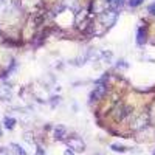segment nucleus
Listing matches in <instances>:
<instances>
[{"mask_svg": "<svg viewBox=\"0 0 155 155\" xmlns=\"http://www.w3.org/2000/svg\"><path fill=\"white\" fill-rule=\"evenodd\" d=\"M112 149H113L115 152H124V150H126L124 146H118V144H112Z\"/></svg>", "mask_w": 155, "mask_h": 155, "instance_id": "10", "label": "nucleus"}, {"mask_svg": "<svg viewBox=\"0 0 155 155\" xmlns=\"http://www.w3.org/2000/svg\"><path fill=\"white\" fill-rule=\"evenodd\" d=\"M101 22L106 25V27H110L116 22V11L115 9H109V11H104L101 14Z\"/></svg>", "mask_w": 155, "mask_h": 155, "instance_id": "1", "label": "nucleus"}, {"mask_svg": "<svg viewBox=\"0 0 155 155\" xmlns=\"http://www.w3.org/2000/svg\"><path fill=\"white\" fill-rule=\"evenodd\" d=\"M106 90H107V88H106V85L99 81V82L96 84L95 90L92 92V95H90V99H92V101H96V99L102 98V96H104V93H106Z\"/></svg>", "mask_w": 155, "mask_h": 155, "instance_id": "2", "label": "nucleus"}, {"mask_svg": "<svg viewBox=\"0 0 155 155\" xmlns=\"http://www.w3.org/2000/svg\"><path fill=\"white\" fill-rule=\"evenodd\" d=\"M153 155H155V152H153Z\"/></svg>", "mask_w": 155, "mask_h": 155, "instance_id": "16", "label": "nucleus"}, {"mask_svg": "<svg viewBox=\"0 0 155 155\" xmlns=\"http://www.w3.org/2000/svg\"><path fill=\"white\" fill-rule=\"evenodd\" d=\"M146 42V30L144 28H140L138 34H137V44L138 45H143Z\"/></svg>", "mask_w": 155, "mask_h": 155, "instance_id": "6", "label": "nucleus"}, {"mask_svg": "<svg viewBox=\"0 0 155 155\" xmlns=\"http://www.w3.org/2000/svg\"><path fill=\"white\" fill-rule=\"evenodd\" d=\"M12 96V92L8 85H0V99L2 101H9Z\"/></svg>", "mask_w": 155, "mask_h": 155, "instance_id": "4", "label": "nucleus"}, {"mask_svg": "<svg viewBox=\"0 0 155 155\" xmlns=\"http://www.w3.org/2000/svg\"><path fill=\"white\" fill-rule=\"evenodd\" d=\"M0 137H2V129H0Z\"/></svg>", "mask_w": 155, "mask_h": 155, "instance_id": "15", "label": "nucleus"}, {"mask_svg": "<svg viewBox=\"0 0 155 155\" xmlns=\"http://www.w3.org/2000/svg\"><path fill=\"white\" fill-rule=\"evenodd\" d=\"M3 123H5V127H6V129H12V127H14V124H16V120H14V118H9V116H6Z\"/></svg>", "mask_w": 155, "mask_h": 155, "instance_id": "8", "label": "nucleus"}, {"mask_svg": "<svg viewBox=\"0 0 155 155\" xmlns=\"http://www.w3.org/2000/svg\"><path fill=\"white\" fill-rule=\"evenodd\" d=\"M11 147H12V150H14V153H17V155H27V152H25L19 144H11Z\"/></svg>", "mask_w": 155, "mask_h": 155, "instance_id": "9", "label": "nucleus"}, {"mask_svg": "<svg viewBox=\"0 0 155 155\" xmlns=\"http://www.w3.org/2000/svg\"><path fill=\"white\" fill-rule=\"evenodd\" d=\"M149 12H150V14H153V16H155V3H152V5L149 6Z\"/></svg>", "mask_w": 155, "mask_h": 155, "instance_id": "12", "label": "nucleus"}, {"mask_svg": "<svg viewBox=\"0 0 155 155\" xmlns=\"http://www.w3.org/2000/svg\"><path fill=\"white\" fill-rule=\"evenodd\" d=\"M36 155H44V150H42L41 147H39V149H37V152H36Z\"/></svg>", "mask_w": 155, "mask_h": 155, "instance_id": "13", "label": "nucleus"}, {"mask_svg": "<svg viewBox=\"0 0 155 155\" xmlns=\"http://www.w3.org/2000/svg\"><path fill=\"white\" fill-rule=\"evenodd\" d=\"M65 137H67V129L64 127V126L56 127V130H54V138H56V140H64Z\"/></svg>", "mask_w": 155, "mask_h": 155, "instance_id": "5", "label": "nucleus"}, {"mask_svg": "<svg viewBox=\"0 0 155 155\" xmlns=\"http://www.w3.org/2000/svg\"><path fill=\"white\" fill-rule=\"evenodd\" d=\"M65 155H73V152L71 150H65Z\"/></svg>", "mask_w": 155, "mask_h": 155, "instance_id": "14", "label": "nucleus"}, {"mask_svg": "<svg viewBox=\"0 0 155 155\" xmlns=\"http://www.w3.org/2000/svg\"><path fill=\"white\" fill-rule=\"evenodd\" d=\"M68 147L73 149L74 152H82V150L85 149V144H84L82 140L73 137V138H70V141H68Z\"/></svg>", "mask_w": 155, "mask_h": 155, "instance_id": "3", "label": "nucleus"}, {"mask_svg": "<svg viewBox=\"0 0 155 155\" xmlns=\"http://www.w3.org/2000/svg\"><path fill=\"white\" fill-rule=\"evenodd\" d=\"M143 3V0H130V6H138Z\"/></svg>", "mask_w": 155, "mask_h": 155, "instance_id": "11", "label": "nucleus"}, {"mask_svg": "<svg viewBox=\"0 0 155 155\" xmlns=\"http://www.w3.org/2000/svg\"><path fill=\"white\" fill-rule=\"evenodd\" d=\"M123 3H124V0H107L109 8H110V9H115V11L118 9V8H121Z\"/></svg>", "mask_w": 155, "mask_h": 155, "instance_id": "7", "label": "nucleus"}]
</instances>
